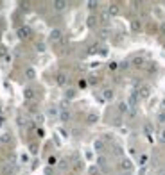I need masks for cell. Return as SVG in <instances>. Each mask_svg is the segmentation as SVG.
Segmentation results:
<instances>
[{
  "label": "cell",
  "mask_w": 165,
  "mask_h": 175,
  "mask_svg": "<svg viewBox=\"0 0 165 175\" xmlns=\"http://www.w3.org/2000/svg\"><path fill=\"white\" fill-rule=\"evenodd\" d=\"M27 34H29V29H27V27H22L20 31H18V36H20V38H27Z\"/></svg>",
  "instance_id": "6da1fadb"
},
{
  "label": "cell",
  "mask_w": 165,
  "mask_h": 175,
  "mask_svg": "<svg viewBox=\"0 0 165 175\" xmlns=\"http://www.w3.org/2000/svg\"><path fill=\"white\" fill-rule=\"evenodd\" d=\"M54 6H56V9H65V6H66V4H65V2H56V4H54Z\"/></svg>",
  "instance_id": "7a4b0ae2"
},
{
  "label": "cell",
  "mask_w": 165,
  "mask_h": 175,
  "mask_svg": "<svg viewBox=\"0 0 165 175\" xmlns=\"http://www.w3.org/2000/svg\"><path fill=\"white\" fill-rule=\"evenodd\" d=\"M66 82V77H65V75H59V77H58V84H65Z\"/></svg>",
  "instance_id": "3957f363"
},
{
  "label": "cell",
  "mask_w": 165,
  "mask_h": 175,
  "mask_svg": "<svg viewBox=\"0 0 165 175\" xmlns=\"http://www.w3.org/2000/svg\"><path fill=\"white\" fill-rule=\"evenodd\" d=\"M2 141H4V143H9V141H11L9 134H4V136H2Z\"/></svg>",
  "instance_id": "277c9868"
},
{
  "label": "cell",
  "mask_w": 165,
  "mask_h": 175,
  "mask_svg": "<svg viewBox=\"0 0 165 175\" xmlns=\"http://www.w3.org/2000/svg\"><path fill=\"white\" fill-rule=\"evenodd\" d=\"M95 120H97V116H95V114H90V116H88V122H90V124H93Z\"/></svg>",
  "instance_id": "5b68a950"
},
{
  "label": "cell",
  "mask_w": 165,
  "mask_h": 175,
  "mask_svg": "<svg viewBox=\"0 0 165 175\" xmlns=\"http://www.w3.org/2000/svg\"><path fill=\"white\" fill-rule=\"evenodd\" d=\"M122 168H124V170H127V168H131V163H127V161H124V163H122Z\"/></svg>",
  "instance_id": "8992f818"
},
{
  "label": "cell",
  "mask_w": 165,
  "mask_h": 175,
  "mask_svg": "<svg viewBox=\"0 0 165 175\" xmlns=\"http://www.w3.org/2000/svg\"><path fill=\"white\" fill-rule=\"evenodd\" d=\"M133 29H135V31H138V29H140V23H138V21H135V23H133Z\"/></svg>",
  "instance_id": "52a82bcc"
},
{
  "label": "cell",
  "mask_w": 165,
  "mask_h": 175,
  "mask_svg": "<svg viewBox=\"0 0 165 175\" xmlns=\"http://www.w3.org/2000/svg\"><path fill=\"white\" fill-rule=\"evenodd\" d=\"M110 11H111V13H113V14H117V13H119V9H117V7H115V6H111V9H110Z\"/></svg>",
  "instance_id": "ba28073f"
},
{
  "label": "cell",
  "mask_w": 165,
  "mask_h": 175,
  "mask_svg": "<svg viewBox=\"0 0 165 175\" xmlns=\"http://www.w3.org/2000/svg\"><path fill=\"white\" fill-rule=\"evenodd\" d=\"M88 23H90V25H95V18H93V16H92V18L88 20Z\"/></svg>",
  "instance_id": "9c48e42d"
}]
</instances>
